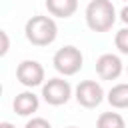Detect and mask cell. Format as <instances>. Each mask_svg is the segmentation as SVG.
Instances as JSON below:
<instances>
[{"label": "cell", "instance_id": "obj_7", "mask_svg": "<svg viewBox=\"0 0 128 128\" xmlns=\"http://www.w3.org/2000/svg\"><path fill=\"white\" fill-rule=\"evenodd\" d=\"M122 70H124V66H122L120 56H116L112 52H106V54L98 56V60H96V74L102 80H116L122 74Z\"/></svg>", "mask_w": 128, "mask_h": 128}, {"label": "cell", "instance_id": "obj_4", "mask_svg": "<svg viewBox=\"0 0 128 128\" xmlns=\"http://www.w3.org/2000/svg\"><path fill=\"white\" fill-rule=\"evenodd\" d=\"M72 86L64 78H50L46 84H42V98L50 106H62L70 100Z\"/></svg>", "mask_w": 128, "mask_h": 128}, {"label": "cell", "instance_id": "obj_1", "mask_svg": "<svg viewBox=\"0 0 128 128\" xmlns=\"http://www.w3.org/2000/svg\"><path fill=\"white\" fill-rule=\"evenodd\" d=\"M84 18L92 32H108L116 22V8L112 0H90Z\"/></svg>", "mask_w": 128, "mask_h": 128}, {"label": "cell", "instance_id": "obj_5", "mask_svg": "<svg viewBox=\"0 0 128 128\" xmlns=\"http://www.w3.org/2000/svg\"><path fill=\"white\" fill-rule=\"evenodd\" d=\"M74 98L84 108H96L104 100V88L96 80H82L74 90Z\"/></svg>", "mask_w": 128, "mask_h": 128}, {"label": "cell", "instance_id": "obj_11", "mask_svg": "<svg viewBox=\"0 0 128 128\" xmlns=\"http://www.w3.org/2000/svg\"><path fill=\"white\" fill-rule=\"evenodd\" d=\"M96 128H126V122L118 112H102L96 120Z\"/></svg>", "mask_w": 128, "mask_h": 128}, {"label": "cell", "instance_id": "obj_2", "mask_svg": "<svg viewBox=\"0 0 128 128\" xmlns=\"http://www.w3.org/2000/svg\"><path fill=\"white\" fill-rule=\"evenodd\" d=\"M26 40L34 46H48L58 36V26L52 16H32L24 26Z\"/></svg>", "mask_w": 128, "mask_h": 128}, {"label": "cell", "instance_id": "obj_3", "mask_svg": "<svg viewBox=\"0 0 128 128\" xmlns=\"http://www.w3.org/2000/svg\"><path fill=\"white\" fill-rule=\"evenodd\" d=\"M52 64L56 68L58 74L62 76H74L82 70V64H84V56L80 52V48L76 46H62L54 52V58H52Z\"/></svg>", "mask_w": 128, "mask_h": 128}, {"label": "cell", "instance_id": "obj_6", "mask_svg": "<svg viewBox=\"0 0 128 128\" xmlns=\"http://www.w3.org/2000/svg\"><path fill=\"white\" fill-rule=\"evenodd\" d=\"M44 66L38 60H22L16 68V78L22 86L26 88H34L40 86L44 82Z\"/></svg>", "mask_w": 128, "mask_h": 128}, {"label": "cell", "instance_id": "obj_13", "mask_svg": "<svg viewBox=\"0 0 128 128\" xmlns=\"http://www.w3.org/2000/svg\"><path fill=\"white\" fill-rule=\"evenodd\" d=\"M24 128H52V124L46 118H32L24 124Z\"/></svg>", "mask_w": 128, "mask_h": 128}, {"label": "cell", "instance_id": "obj_8", "mask_svg": "<svg viewBox=\"0 0 128 128\" xmlns=\"http://www.w3.org/2000/svg\"><path fill=\"white\" fill-rule=\"evenodd\" d=\"M38 106H40V100H38V96H36L34 92H30V90L16 94V98H14V102H12V108H14V112H16L18 116H30V114H34V112L38 110Z\"/></svg>", "mask_w": 128, "mask_h": 128}, {"label": "cell", "instance_id": "obj_14", "mask_svg": "<svg viewBox=\"0 0 128 128\" xmlns=\"http://www.w3.org/2000/svg\"><path fill=\"white\" fill-rule=\"evenodd\" d=\"M0 36H2V50H0V54H2V56H6V52H8V46H10L6 30H2V32H0Z\"/></svg>", "mask_w": 128, "mask_h": 128}, {"label": "cell", "instance_id": "obj_10", "mask_svg": "<svg viewBox=\"0 0 128 128\" xmlns=\"http://www.w3.org/2000/svg\"><path fill=\"white\" fill-rule=\"evenodd\" d=\"M106 100H108V104L112 108H118V110L128 108V84L120 82V84L112 86L108 90V94H106Z\"/></svg>", "mask_w": 128, "mask_h": 128}, {"label": "cell", "instance_id": "obj_15", "mask_svg": "<svg viewBox=\"0 0 128 128\" xmlns=\"http://www.w3.org/2000/svg\"><path fill=\"white\" fill-rule=\"evenodd\" d=\"M120 20H122L124 24H128V4H126L122 10H120Z\"/></svg>", "mask_w": 128, "mask_h": 128}, {"label": "cell", "instance_id": "obj_19", "mask_svg": "<svg viewBox=\"0 0 128 128\" xmlns=\"http://www.w3.org/2000/svg\"><path fill=\"white\" fill-rule=\"evenodd\" d=\"M124 2H128V0H124Z\"/></svg>", "mask_w": 128, "mask_h": 128}, {"label": "cell", "instance_id": "obj_16", "mask_svg": "<svg viewBox=\"0 0 128 128\" xmlns=\"http://www.w3.org/2000/svg\"><path fill=\"white\" fill-rule=\"evenodd\" d=\"M0 128H16V126H14L12 122H2V124H0Z\"/></svg>", "mask_w": 128, "mask_h": 128}, {"label": "cell", "instance_id": "obj_17", "mask_svg": "<svg viewBox=\"0 0 128 128\" xmlns=\"http://www.w3.org/2000/svg\"><path fill=\"white\" fill-rule=\"evenodd\" d=\"M66 128H78V126H66Z\"/></svg>", "mask_w": 128, "mask_h": 128}, {"label": "cell", "instance_id": "obj_18", "mask_svg": "<svg viewBox=\"0 0 128 128\" xmlns=\"http://www.w3.org/2000/svg\"><path fill=\"white\" fill-rule=\"evenodd\" d=\"M126 72H128V68H126Z\"/></svg>", "mask_w": 128, "mask_h": 128}, {"label": "cell", "instance_id": "obj_12", "mask_svg": "<svg viewBox=\"0 0 128 128\" xmlns=\"http://www.w3.org/2000/svg\"><path fill=\"white\" fill-rule=\"evenodd\" d=\"M114 46L122 52V54H128V28H120L114 36Z\"/></svg>", "mask_w": 128, "mask_h": 128}, {"label": "cell", "instance_id": "obj_9", "mask_svg": "<svg viewBox=\"0 0 128 128\" xmlns=\"http://www.w3.org/2000/svg\"><path fill=\"white\" fill-rule=\"evenodd\" d=\"M46 8L56 18H70L78 10V0H46Z\"/></svg>", "mask_w": 128, "mask_h": 128}]
</instances>
